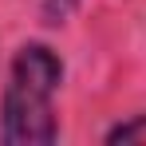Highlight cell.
I'll return each mask as SVG.
<instances>
[{
  "mask_svg": "<svg viewBox=\"0 0 146 146\" xmlns=\"http://www.w3.org/2000/svg\"><path fill=\"white\" fill-rule=\"evenodd\" d=\"M59 55L44 44L20 48L12 63V79L4 91V138L12 146H48L55 142L51 95L59 87Z\"/></svg>",
  "mask_w": 146,
  "mask_h": 146,
  "instance_id": "1",
  "label": "cell"
},
{
  "mask_svg": "<svg viewBox=\"0 0 146 146\" xmlns=\"http://www.w3.org/2000/svg\"><path fill=\"white\" fill-rule=\"evenodd\" d=\"M107 142H146V119H134V122H122L107 134Z\"/></svg>",
  "mask_w": 146,
  "mask_h": 146,
  "instance_id": "2",
  "label": "cell"
}]
</instances>
